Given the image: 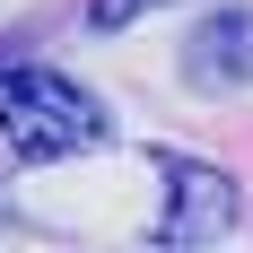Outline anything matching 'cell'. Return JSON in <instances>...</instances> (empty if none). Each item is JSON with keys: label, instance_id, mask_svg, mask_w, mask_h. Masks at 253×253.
I'll use <instances>...</instances> for the list:
<instances>
[{"label": "cell", "instance_id": "7a4b0ae2", "mask_svg": "<svg viewBox=\"0 0 253 253\" xmlns=\"http://www.w3.org/2000/svg\"><path fill=\"white\" fill-rule=\"evenodd\" d=\"M157 175H166V210H157L149 236L166 253H183V245L201 253V245H218V236L236 227L245 201H236V175H227V166H210V157H157Z\"/></svg>", "mask_w": 253, "mask_h": 253}, {"label": "cell", "instance_id": "6da1fadb", "mask_svg": "<svg viewBox=\"0 0 253 253\" xmlns=\"http://www.w3.org/2000/svg\"><path fill=\"white\" fill-rule=\"evenodd\" d=\"M0 140L26 166H61V157L105 149L114 123H105V105L70 70H52V61H0Z\"/></svg>", "mask_w": 253, "mask_h": 253}, {"label": "cell", "instance_id": "3957f363", "mask_svg": "<svg viewBox=\"0 0 253 253\" xmlns=\"http://www.w3.org/2000/svg\"><path fill=\"white\" fill-rule=\"evenodd\" d=\"M183 79L201 87V96H227L253 79V9H218V18L192 26V44H183Z\"/></svg>", "mask_w": 253, "mask_h": 253}, {"label": "cell", "instance_id": "277c9868", "mask_svg": "<svg viewBox=\"0 0 253 253\" xmlns=\"http://www.w3.org/2000/svg\"><path fill=\"white\" fill-rule=\"evenodd\" d=\"M149 9H166V0H87V26H96V35H123V26H140Z\"/></svg>", "mask_w": 253, "mask_h": 253}]
</instances>
